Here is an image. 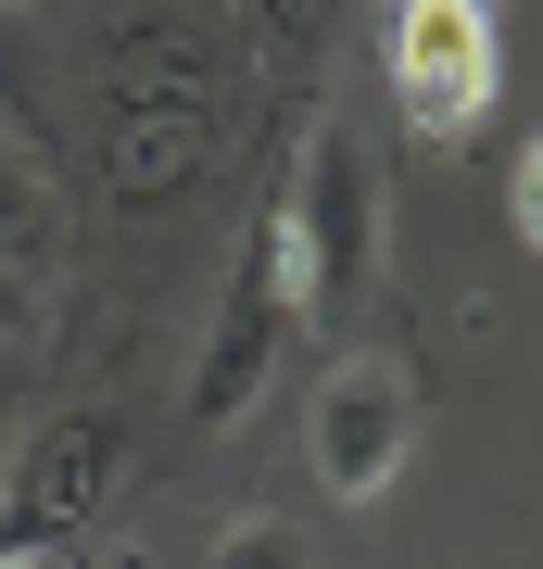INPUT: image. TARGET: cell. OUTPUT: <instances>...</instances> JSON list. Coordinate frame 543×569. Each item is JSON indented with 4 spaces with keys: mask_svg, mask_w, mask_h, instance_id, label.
Masks as SVG:
<instances>
[{
    "mask_svg": "<svg viewBox=\"0 0 543 569\" xmlns=\"http://www.w3.org/2000/svg\"><path fill=\"white\" fill-rule=\"evenodd\" d=\"M329 13H342V0H253V26H265V51H279V63H291V51H316V39H329Z\"/></svg>",
    "mask_w": 543,
    "mask_h": 569,
    "instance_id": "cell-7",
    "label": "cell"
},
{
    "mask_svg": "<svg viewBox=\"0 0 543 569\" xmlns=\"http://www.w3.org/2000/svg\"><path fill=\"white\" fill-rule=\"evenodd\" d=\"M505 228H519V241L543 253V127L519 140V164H505Z\"/></svg>",
    "mask_w": 543,
    "mask_h": 569,
    "instance_id": "cell-8",
    "label": "cell"
},
{
    "mask_svg": "<svg viewBox=\"0 0 543 569\" xmlns=\"http://www.w3.org/2000/svg\"><path fill=\"white\" fill-rule=\"evenodd\" d=\"M392 102L404 127H418L430 152H455L467 127L493 114V89H505V26H493V0H392Z\"/></svg>",
    "mask_w": 543,
    "mask_h": 569,
    "instance_id": "cell-4",
    "label": "cell"
},
{
    "mask_svg": "<svg viewBox=\"0 0 543 569\" xmlns=\"http://www.w3.org/2000/svg\"><path fill=\"white\" fill-rule=\"evenodd\" d=\"M303 456H316L329 507H380L418 456V380L404 355H329L316 367V406H303Z\"/></svg>",
    "mask_w": 543,
    "mask_h": 569,
    "instance_id": "cell-5",
    "label": "cell"
},
{
    "mask_svg": "<svg viewBox=\"0 0 543 569\" xmlns=\"http://www.w3.org/2000/svg\"><path fill=\"white\" fill-rule=\"evenodd\" d=\"M291 329H303V291H291L279 203H265L253 241H241V266H228V305H215V329H202V355H190V430H241L265 406V380H279Z\"/></svg>",
    "mask_w": 543,
    "mask_h": 569,
    "instance_id": "cell-3",
    "label": "cell"
},
{
    "mask_svg": "<svg viewBox=\"0 0 543 569\" xmlns=\"http://www.w3.org/2000/svg\"><path fill=\"white\" fill-rule=\"evenodd\" d=\"M279 241H291L303 317L342 329V305H366V279H380V152H366L342 114L303 127V164L279 190Z\"/></svg>",
    "mask_w": 543,
    "mask_h": 569,
    "instance_id": "cell-1",
    "label": "cell"
},
{
    "mask_svg": "<svg viewBox=\"0 0 543 569\" xmlns=\"http://www.w3.org/2000/svg\"><path fill=\"white\" fill-rule=\"evenodd\" d=\"M215 569H316V545H303L291 519H241V531L215 545Z\"/></svg>",
    "mask_w": 543,
    "mask_h": 569,
    "instance_id": "cell-6",
    "label": "cell"
},
{
    "mask_svg": "<svg viewBox=\"0 0 543 569\" xmlns=\"http://www.w3.org/2000/svg\"><path fill=\"white\" fill-rule=\"evenodd\" d=\"M114 468H127V418L114 406L39 418L0 456V557H63L101 507H114Z\"/></svg>",
    "mask_w": 543,
    "mask_h": 569,
    "instance_id": "cell-2",
    "label": "cell"
}]
</instances>
